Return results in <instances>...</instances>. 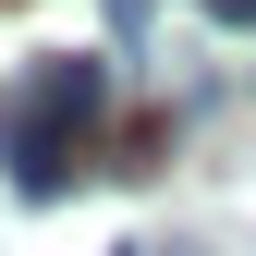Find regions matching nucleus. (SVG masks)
Masks as SVG:
<instances>
[{
    "instance_id": "obj_1",
    "label": "nucleus",
    "mask_w": 256,
    "mask_h": 256,
    "mask_svg": "<svg viewBox=\"0 0 256 256\" xmlns=\"http://www.w3.org/2000/svg\"><path fill=\"white\" fill-rule=\"evenodd\" d=\"M98 110H110V61H86V49H61V61H37V74L0 98V158H12V196H61L74 183V158H86V134H98Z\"/></svg>"
},
{
    "instance_id": "obj_2",
    "label": "nucleus",
    "mask_w": 256,
    "mask_h": 256,
    "mask_svg": "<svg viewBox=\"0 0 256 256\" xmlns=\"http://www.w3.org/2000/svg\"><path fill=\"white\" fill-rule=\"evenodd\" d=\"M208 12H220V24H256V0H208Z\"/></svg>"
},
{
    "instance_id": "obj_3",
    "label": "nucleus",
    "mask_w": 256,
    "mask_h": 256,
    "mask_svg": "<svg viewBox=\"0 0 256 256\" xmlns=\"http://www.w3.org/2000/svg\"><path fill=\"white\" fill-rule=\"evenodd\" d=\"M134 256H146V244H134ZM171 256H196V244H171Z\"/></svg>"
}]
</instances>
